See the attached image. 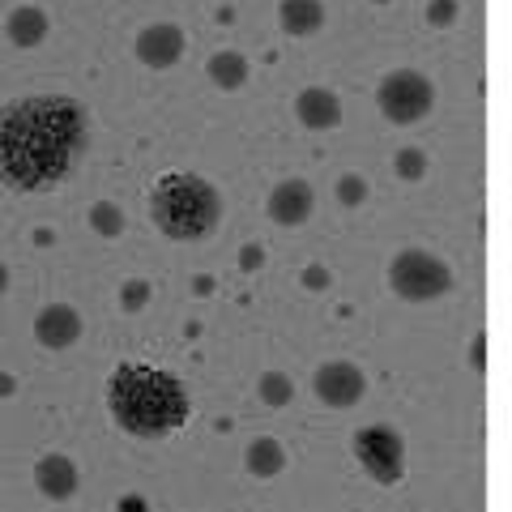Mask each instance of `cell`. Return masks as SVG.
<instances>
[{
    "mask_svg": "<svg viewBox=\"0 0 512 512\" xmlns=\"http://www.w3.org/2000/svg\"><path fill=\"white\" fill-rule=\"evenodd\" d=\"M312 393H316L320 406H329V410H350V406L363 402L367 376H363L359 363H350V359H329V363H320L316 372H312Z\"/></svg>",
    "mask_w": 512,
    "mask_h": 512,
    "instance_id": "7",
    "label": "cell"
},
{
    "mask_svg": "<svg viewBox=\"0 0 512 512\" xmlns=\"http://www.w3.org/2000/svg\"><path fill=\"white\" fill-rule=\"evenodd\" d=\"M82 333H86V316L64 299L47 303V308H39V316H35V342L43 350H73L82 342Z\"/></svg>",
    "mask_w": 512,
    "mask_h": 512,
    "instance_id": "9",
    "label": "cell"
},
{
    "mask_svg": "<svg viewBox=\"0 0 512 512\" xmlns=\"http://www.w3.org/2000/svg\"><path fill=\"white\" fill-rule=\"evenodd\" d=\"M5 35L18 52H35V47H43L47 35H52V18H47V9H39V5H18V9H9V18H5Z\"/></svg>",
    "mask_w": 512,
    "mask_h": 512,
    "instance_id": "13",
    "label": "cell"
},
{
    "mask_svg": "<svg viewBox=\"0 0 512 512\" xmlns=\"http://www.w3.org/2000/svg\"><path fill=\"white\" fill-rule=\"evenodd\" d=\"M35 487H39V495H47V500H73L77 487H82V470H77V461L64 457V453H43L35 461Z\"/></svg>",
    "mask_w": 512,
    "mask_h": 512,
    "instance_id": "12",
    "label": "cell"
},
{
    "mask_svg": "<svg viewBox=\"0 0 512 512\" xmlns=\"http://www.w3.org/2000/svg\"><path fill=\"white\" fill-rule=\"evenodd\" d=\"M188 52V30L180 22H150L137 30L133 39V56L146 64V69L163 73V69H175Z\"/></svg>",
    "mask_w": 512,
    "mask_h": 512,
    "instance_id": "8",
    "label": "cell"
},
{
    "mask_svg": "<svg viewBox=\"0 0 512 512\" xmlns=\"http://www.w3.org/2000/svg\"><path fill=\"white\" fill-rule=\"evenodd\" d=\"M325 22H329L325 0H282L278 5V26L291 39H312L325 30Z\"/></svg>",
    "mask_w": 512,
    "mask_h": 512,
    "instance_id": "14",
    "label": "cell"
},
{
    "mask_svg": "<svg viewBox=\"0 0 512 512\" xmlns=\"http://www.w3.org/2000/svg\"><path fill=\"white\" fill-rule=\"evenodd\" d=\"M295 120L308 128V133H329V128L342 124V99L338 90L329 86H303L295 94Z\"/></svg>",
    "mask_w": 512,
    "mask_h": 512,
    "instance_id": "11",
    "label": "cell"
},
{
    "mask_svg": "<svg viewBox=\"0 0 512 512\" xmlns=\"http://www.w3.org/2000/svg\"><path fill=\"white\" fill-rule=\"evenodd\" d=\"M256 397H261L269 410L291 406V397H295V380H291V372H278V367L261 372V376H256Z\"/></svg>",
    "mask_w": 512,
    "mask_h": 512,
    "instance_id": "17",
    "label": "cell"
},
{
    "mask_svg": "<svg viewBox=\"0 0 512 512\" xmlns=\"http://www.w3.org/2000/svg\"><path fill=\"white\" fill-rule=\"evenodd\" d=\"M470 363H474V372H483V367H487V338H483V333L470 342Z\"/></svg>",
    "mask_w": 512,
    "mask_h": 512,
    "instance_id": "24",
    "label": "cell"
},
{
    "mask_svg": "<svg viewBox=\"0 0 512 512\" xmlns=\"http://www.w3.org/2000/svg\"><path fill=\"white\" fill-rule=\"evenodd\" d=\"M90 111L77 94L39 90L0 107V184L13 192H52L82 167Z\"/></svg>",
    "mask_w": 512,
    "mask_h": 512,
    "instance_id": "1",
    "label": "cell"
},
{
    "mask_svg": "<svg viewBox=\"0 0 512 512\" xmlns=\"http://www.w3.org/2000/svg\"><path fill=\"white\" fill-rule=\"evenodd\" d=\"M107 414L133 440H167L188 423L192 397L171 367L120 363L107 376Z\"/></svg>",
    "mask_w": 512,
    "mask_h": 512,
    "instance_id": "2",
    "label": "cell"
},
{
    "mask_svg": "<svg viewBox=\"0 0 512 512\" xmlns=\"http://www.w3.org/2000/svg\"><path fill=\"white\" fill-rule=\"evenodd\" d=\"M393 175H397L402 184H419V180H427V150H423V146L397 150V154H393Z\"/></svg>",
    "mask_w": 512,
    "mask_h": 512,
    "instance_id": "19",
    "label": "cell"
},
{
    "mask_svg": "<svg viewBox=\"0 0 512 512\" xmlns=\"http://www.w3.org/2000/svg\"><path fill=\"white\" fill-rule=\"evenodd\" d=\"M86 222H90V231L103 235V239H120L124 235V210H120V201H94Z\"/></svg>",
    "mask_w": 512,
    "mask_h": 512,
    "instance_id": "18",
    "label": "cell"
},
{
    "mask_svg": "<svg viewBox=\"0 0 512 512\" xmlns=\"http://www.w3.org/2000/svg\"><path fill=\"white\" fill-rule=\"evenodd\" d=\"M423 18H427V26H436V30L457 26L461 22V0H427Z\"/></svg>",
    "mask_w": 512,
    "mask_h": 512,
    "instance_id": "22",
    "label": "cell"
},
{
    "mask_svg": "<svg viewBox=\"0 0 512 512\" xmlns=\"http://www.w3.org/2000/svg\"><path fill=\"white\" fill-rule=\"evenodd\" d=\"M329 282H333V274H329L325 265H308V269L299 274V286H303V291H312V295L329 291Z\"/></svg>",
    "mask_w": 512,
    "mask_h": 512,
    "instance_id": "23",
    "label": "cell"
},
{
    "mask_svg": "<svg viewBox=\"0 0 512 512\" xmlns=\"http://www.w3.org/2000/svg\"><path fill=\"white\" fill-rule=\"evenodd\" d=\"M244 466L252 478H278L286 466H291V453L278 436H256L248 448H244Z\"/></svg>",
    "mask_w": 512,
    "mask_h": 512,
    "instance_id": "15",
    "label": "cell"
},
{
    "mask_svg": "<svg viewBox=\"0 0 512 512\" xmlns=\"http://www.w3.org/2000/svg\"><path fill=\"white\" fill-rule=\"evenodd\" d=\"M18 393V376L13 372H0V397H13Z\"/></svg>",
    "mask_w": 512,
    "mask_h": 512,
    "instance_id": "26",
    "label": "cell"
},
{
    "mask_svg": "<svg viewBox=\"0 0 512 512\" xmlns=\"http://www.w3.org/2000/svg\"><path fill=\"white\" fill-rule=\"evenodd\" d=\"M150 299H154V282H146V278H128L120 286V312H128V316L146 312Z\"/></svg>",
    "mask_w": 512,
    "mask_h": 512,
    "instance_id": "20",
    "label": "cell"
},
{
    "mask_svg": "<svg viewBox=\"0 0 512 512\" xmlns=\"http://www.w3.org/2000/svg\"><path fill=\"white\" fill-rule=\"evenodd\" d=\"M376 5H389V0H376Z\"/></svg>",
    "mask_w": 512,
    "mask_h": 512,
    "instance_id": "28",
    "label": "cell"
},
{
    "mask_svg": "<svg viewBox=\"0 0 512 512\" xmlns=\"http://www.w3.org/2000/svg\"><path fill=\"white\" fill-rule=\"evenodd\" d=\"M333 197H338V205H346V210H355V205H363L367 197H372V184H367L359 171H346V175H338Z\"/></svg>",
    "mask_w": 512,
    "mask_h": 512,
    "instance_id": "21",
    "label": "cell"
},
{
    "mask_svg": "<svg viewBox=\"0 0 512 512\" xmlns=\"http://www.w3.org/2000/svg\"><path fill=\"white\" fill-rule=\"evenodd\" d=\"M355 457L363 474L380 487H397L406 478V436L393 423H372L355 436Z\"/></svg>",
    "mask_w": 512,
    "mask_h": 512,
    "instance_id": "6",
    "label": "cell"
},
{
    "mask_svg": "<svg viewBox=\"0 0 512 512\" xmlns=\"http://www.w3.org/2000/svg\"><path fill=\"white\" fill-rule=\"evenodd\" d=\"M261 261H265L261 244H248L244 252H239V265H244V269H261Z\"/></svg>",
    "mask_w": 512,
    "mask_h": 512,
    "instance_id": "25",
    "label": "cell"
},
{
    "mask_svg": "<svg viewBox=\"0 0 512 512\" xmlns=\"http://www.w3.org/2000/svg\"><path fill=\"white\" fill-rule=\"evenodd\" d=\"M453 286H457L453 265L427 248H402L389 265V291L406 303H436Z\"/></svg>",
    "mask_w": 512,
    "mask_h": 512,
    "instance_id": "4",
    "label": "cell"
},
{
    "mask_svg": "<svg viewBox=\"0 0 512 512\" xmlns=\"http://www.w3.org/2000/svg\"><path fill=\"white\" fill-rule=\"evenodd\" d=\"M146 210L158 235L175 239V244H197V239L218 231L222 192L201 171H163L150 184Z\"/></svg>",
    "mask_w": 512,
    "mask_h": 512,
    "instance_id": "3",
    "label": "cell"
},
{
    "mask_svg": "<svg viewBox=\"0 0 512 512\" xmlns=\"http://www.w3.org/2000/svg\"><path fill=\"white\" fill-rule=\"evenodd\" d=\"M9 282H13V269H9L5 261H0V295H5V291H9Z\"/></svg>",
    "mask_w": 512,
    "mask_h": 512,
    "instance_id": "27",
    "label": "cell"
},
{
    "mask_svg": "<svg viewBox=\"0 0 512 512\" xmlns=\"http://www.w3.org/2000/svg\"><path fill=\"white\" fill-rule=\"evenodd\" d=\"M376 107L389 124H402V128L419 124L431 116V107H436V82H431L423 69H410V64L389 69L376 86Z\"/></svg>",
    "mask_w": 512,
    "mask_h": 512,
    "instance_id": "5",
    "label": "cell"
},
{
    "mask_svg": "<svg viewBox=\"0 0 512 512\" xmlns=\"http://www.w3.org/2000/svg\"><path fill=\"white\" fill-rule=\"evenodd\" d=\"M312 210H316V188L308 180H299V175L269 188L265 214L274 227H303V222L312 218Z\"/></svg>",
    "mask_w": 512,
    "mask_h": 512,
    "instance_id": "10",
    "label": "cell"
},
{
    "mask_svg": "<svg viewBox=\"0 0 512 512\" xmlns=\"http://www.w3.org/2000/svg\"><path fill=\"white\" fill-rule=\"evenodd\" d=\"M205 77H210L218 90H239V86H248V77H252V60L244 52H235V47H222V52L205 60Z\"/></svg>",
    "mask_w": 512,
    "mask_h": 512,
    "instance_id": "16",
    "label": "cell"
}]
</instances>
